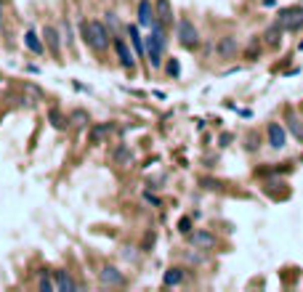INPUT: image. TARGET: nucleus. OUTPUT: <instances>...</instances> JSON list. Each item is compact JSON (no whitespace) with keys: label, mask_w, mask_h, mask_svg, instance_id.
I'll list each match as a JSON object with an SVG mask.
<instances>
[{"label":"nucleus","mask_w":303,"mask_h":292,"mask_svg":"<svg viewBox=\"0 0 303 292\" xmlns=\"http://www.w3.org/2000/svg\"><path fill=\"white\" fill-rule=\"evenodd\" d=\"M80 37L83 43L93 51H107L109 48V32L99 19H91V22H80Z\"/></svg>","instance_id":"nucleus-2"},{"label":"nucleus","mask_w":303,"mask_h":292,"mask_svg":"<svg viewBox=\"0 0 303 292\" xmlns=\"http://www.w3.org/2000/svg\"><path fill=\"white\" fill-rule=\"evenodd\" d=\"M300 11H303V8L300 6H287V8H279V14H277V24L282 27V30H290V24L292 22H295V19L300 16Z\"/></svg>","instance_id":"nucleus-7"},{"label":"nucleus","mask_w":303,"mask_h":292,"mask_svg":"<svg viewBox=\"0 0 303 292\" xmlns=\"http://www.w3.org/2000/svg\"><path fill=\"white\" fill-rule=\"evenodd\" d=\"M300 27H303V11H300V16L295 19V22H292V24H290V30H287V32H298V30H300Z\"/></svg>","instance_id":"nucleus-28"},{"label":"nucleus","mask_w":303,"mask_h":292,"mask_svg":"<svg viewBox=\"0 0 303 292\" xmlns=\"http://www.w3.org/2000/svg\"><path fill=\"white\" fill-rule=\"evenodd\" d=\"M165 43H168V37H165V24H160L157 19L149 24V35H146V40H144V53L149 56V67L152 69H160L163 67V51H165Z\"/></svg>","instance_id":"nucleus-1"},{"label":"nucleus","mask_w":303,"mask_h":292,"mask_svg":"<svg viewBox=\"0 0 303 292\" xmlns=\"http://www.w3.org/2000/svg\"><path fill=\"white\" fill-rule=\"evenodd\" d=\"M181 279H184V271L181 268H168L165 276H163V284L165 287H176V284H181Z\"/></svg>","instance_id":"nucleus-18"},{"label":"nucleus","mask_w":303,"mask_h":292,"mask_svg":"<svg viewBox=\"0 0 303 292\" xmlns=\"http://www.w3.org/2000/svg\"><path fill=\"white\" fill-rule=\"evenodd\" d=\"M128 37H130V43H133V48H136V56L144 53V37H141V32H138V24H128Z\"/></svg>","instance_id":"nucleus-16"},{"label":"nucleus","mask_w":303,"mask_h":292,"mask_svg":"<svg viewBox=\"0 0 303 292\" xmlns=\"http://www.w3.org/2000/svg\"><path fill=\"white\" fill-rule=\"evenodd\" d=\"M255 53H261V43H258V40H253L250 48H248V59H250V61L255 59Z\"/></svg>","instance_id":"nucleus-27"},{"label":"nucleus","mask_w":303,"mask_h":292,"mask_svg":"<svg viewBox=\"0 0 303 292\" xmlns=\"http://www.w3.org/2000/svg\"><path fill=\"white\" fill-rule=\"evenodd\" d=\"M43 40H45V45H48V51H51L53 56L61 53V35H59L56 27H51V24L43 27Z\"/></svg>","instance_id":"nucleus-6"},{"label":"nucleus","mask_w":303,"mask_h":292,"mask_svg":"<svg viewBox=\"0 0 303 292\" xmlns=\"http://www.w3.org/2000/svg\"><path fill=\"white\" fill-rule=\"evenodd\" d=\"M287 130H290V136H292V138L303 144V122H300L298 117H292V115L287 117Z\"/></svg>","instance_id":"nucleus-19"},{"label":"nucleus","mask_w":303,"mask_h":292,"mask_svg":"<svg viewBox=\"0 0 303 292\" xmlns=\"http://www.w3.org/2000/svg\"><path fill=\"white\" fill-rule=\"evenodd\" d=\"M112 45H115L117 59H120V64H122V67H125V69H133V67H136V53H130L128 43L122 40V37H115V40H112Z\"/></svg>","instance_id":"nucleus-5"},{"label":"nucleus","mask_w":303,"mask_h":292,"mask_svg":"<svg viewBox=\"0 0 303 292\" xmlns=\"http://www.w3.org/2000/svg\"><path fill=\"white\" fill-rule=\"evenodd\" d=\"M69 122H74V125H88L91 122V117H88V112H83V109H74L72 115H69Z\"/></svg>","instance_id":"nucleus-22"},{"label":"nucleus","mask_w":303,"mask_h":292,"mask_svg":"<svg viewBox=\"0 0 303 292\" xmlns=\"http://www.w3.org/2000/svg\"><path fill=\"white\" fill-rule=\"evenodd\" d=\"M155 19L160 24H173V6L170 0H155Z\"/></svg>","instance_id":"nucleus-10"},{"label":"nucleus","mask_w":303,"mask_h":292,"mask_svg":"<svg viewBox=\"0 0 303 292\" xmlns=\"http://www.w3.org/2000/svg\"><path fill=\"white\" fill-rule=\"evenodd\" d=\"M266 136H269V146L271 149H285L287 146V128L279 125V122H269Z\"/></svg>","instance_id":"nucleus-4"},{"label":"nucleus","mask_w":303,"mask_h":292,"mask_svg":"<svg viewBox=\"0 0 303 292\" xmlns=\"http://www.w3.org/2000/svg\"><path fill=\"white\" fill-rule=\"evenodd\" d=\"M99 279L104 281V284H112V287H120L122 281H125V276H122L115 266H104V268L99 271Z\"/></svg>","instance_id":"nucleus-11"},{"label":"nucleus","mask_w":303,"mask_h":292,"mask_svg":"<svg viewBox=\"0 0 303 292\" xmlns=\"http://www.w3.org/2000/svg\"><path fill=\"white\" fill-rule=\"evenodd\" d=\"M215 53L221 56V59H234L237 56V37L234 35H223L218 45H215Z\"/></svg>","instance_id":"nucleus-8"},{"label":"nucleus","mask_w":303,"mask_h":292,"mask_svg":"<svg viewBox=\"0 0 303 292\" xmlns=\"http://www.w3.org/2000/svg\"><path fill=\"white\" fill-rule=\"evenodd\" d=\"M298 51H303V40H300V43H298Z\"/></svg>","instance_id":"nucleus-30"},{"label":"nucleus","mask_w":303,"mask_h":292,"mask_svg":"<svg viewBox=\"0 0 303 292\" xmlns=\"http://www.w3.org/2000/svg\"><path fill=\"white\" fill-rule=\"evenodd\" d=\"M24 45H27V48H30L32 53H43V43H40V37H37L35 30H27V35H24Z\"/></svg>","instance_id":"nucleus-17"},{"label":"nucleus","mask_w":303,"mask_h":292,"mask_svg":"<svg viewBox=\"0 0 303 292\" xmlns=\"http://www.w3.org/2000/svg\"><path fill=\"white\" fill-rule=\"evenodd\" d=\"M178 231L186 237V234L192 231V218H181V221H178Z\"/></svg>","instance_id":"nucleus-26"},{"label":"nucleus","mask_w":303,"mask_h":292,"mask_svg":"<svg viewBox=\"0 0 303 292\" xmlns=\"http://www.w3.org/2000/svg\"><path fill=\"white\" fill-rule=\"evenodd\" d=\"M144 200H146L149 205H155V207H160V205H163V202H160V200H157V197L152 194V191H146V194H144Z\"/></svg>","instance_id":"nucleus-29"},{"label":"nucleus","mask_w":303,"mask_h":292,"mask_svg":"<svg viewBox=\"0 0 303 292\" xmlns=\"http://www.w3.org/2000/svg\"><path fill=\"white\" fill-rule=\"evenodd\" d=\"M300 115H303V107H300Z\"/></svg>","instance_id":"nucleus-31"},{"label":"nucleus","mask_w":303,"mask_h":292,"mask_svg":"<svg viewBox=\"0 0 303 292\" xmlns=\"http://www.w3.org/2000/svg\"><path fill=\"white\" fill-rule=\"evenodd\" d=\"M61 32H64V40H67V45L74 40V35H72V24L67 22V19H64V22H61Z\"/></svg>","instance_id":"nucleus-24"},{"label":"nucleus","mask_w":303,"mask_h":292,"mask_svg":"<svg viewBox=\"0 0 303 292\" xmlns=\"http://www.w3.org/2000/svg\"><path fill=\"white\" fill-rule=\"evenodd\" d=\"M37 287H40L43 292H48V289H56V287L51 284V279H48V274H40V281H37Z\"/></svg>","instance_id":"nucleus-25"},{"label":"nucleus","mask_w":303,"mask_h":292,"mask_svg":"<svg viewBox=\"0 0 303 292\" xmlns=\"http://www.w3.org/2000/svg\"><path fill=\"white\" fill-rule=\"evenodd\" d=\"M112 133V122H104V125H93L91 133H88V141L91 144H101L104 138H107Z\"/></svg>","instance_id":"nucleus-14"},{"label":"nucleus","mask_w":303,"mask_h":292,"mask_svg":"<svg viewBox=\"0 0 303 292\" xmlns=\"http://www.w3.org/2000/svg\"><path fill=\"white\" fill-rule=\"evenodd\" d=\"M48 120H51V125H53L56 130H64V128H67V122H69L59 109H48Z\"/></svg>","instance_id":"nucleus-20"},{"label":"nucleus","mask_w":303,"mask_h":292,"mask_svg":"<svg viewBox=\"0 0 303 292\" xmlns=\"http://www.w3.org/2000/svg\"><path fill=\"white\" fill-rule=\"evenodd\" d=\"M112 159H115L117 165H128L130 159H133V154H130V149H128V146H117V149H115V154H112Z\"/></svg>","instance_id":"nucleus-21"},{"label":"nucleus","mask_w":303,"mask_h":292,"mask_svg":"<svg viewBox=\"0 0 303 292\" xmlns=\"http://www.w3.org/2000/svg\"><path fill=\"white\" fill-rule=\"evenodd\" d=\"M152 22H155V6H152V0H138V24L149 27Z\"/></svg>","instance_id":"nucleus-13"},{"label":"nucleus","mask_w":303,"mask_h":292,"mask_svg":"<svg viewBox=\"0 0 303 292\" xmlns=\"http://www.w3.org/2000/svg\"><path fill=\"white\" fill-rule=\"evenodd\" d=\"M176 35H178V43H181L186 51H194L197 45H200V32H197V27L189 22V19H181V22H178Z\"/></svg>","instance_id":"nucleus-3"},{"label":"nucleus","mask_w":303,"mask_h":292,"mask_svg":"<svg viewBox=\"0 0 303 292\" xmlns=\"http://www.w3.org/2000/svg\"><path fill=\"white\" fill-rule=\"evenodd\" d=\"M165 72H168V74H170V77H173V80H176V77H178V74H181V64H178V59H170V61L165 64Z\"/></svg>","instance_id":"nucleus-23"},{"label":"nucleus","mask_w":303,"mask_h":292,"mask_svg":"<svg viewBox=\"0 0 303 292\" xmlns=\"http://www.w3.org/2000/svg\"><path fill=\"white\" fill-rule=\"evenodd\" d=\"M186 237H189V242H192L197 250H210L215 244V237L210 231H189Z\"/></svg>","instance_id":"nucleus-9"},{"label":"nucleus","mask_w":303,"mask_h":292,"mask_svg":"<svg viewBox=\"0 0 303 292\" xmlns=\"http://www.w3.org/2000/svg\"><path fill=\"white\" fill-rule=\"evenodd\" d=\"M53 287L59 289V292H72V289H78V284H74V279L67 274V271H53Z\"/></svg>","instance_id":"nucleus-12"},{"label":"nucleus","mask_w":303,"mask_h":292,"mask_svg":"<svg viewBox=\"0 0 303 292\" xmlns=\"http://www.w3.org/2000/svg\"><path fill=\"white\" fill-rule=\"evenodd\" d=\"M282 32H285V30H282V27H279L277 22H274V24L269 27V30L263 32V40H266V43L271 45V48H277V45L282 43Z\"/></svg>","instance_id":"nucleus-15"}]
</instances>
